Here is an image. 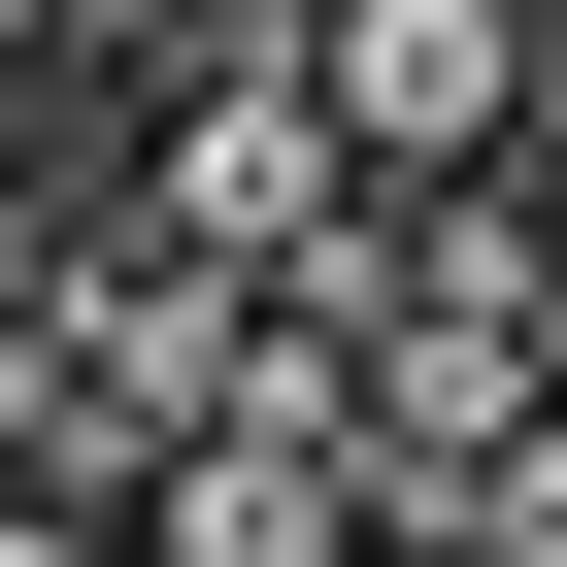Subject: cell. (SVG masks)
<instances>
[{
  "label": "cell",
  "instance_id": "1",
  "mask_svg": "<svg viewBox=\"0 0 567 567\" xmlns=\"http://www.w3.org/2000/svg\"><path fill=\"white\" fill-rule=\"evenodd\" d=\"M101 200H134L167 267H267V301H334V267L401 234V167L334 134V68H301V34H267V68H200V101H134V134H101Z\"/></svg>",
  "mask_w": 567,
  "mask_h": 567
},
{
  "label": "cell",
  "instance_id": "2",
  "mask_svg": "<svg viewBox=\"0 0 567 567\" xmlns=\"http://www.w3.org/2000/svg\"><path fill=\"white\" fill-rule=\"evenodd\" d=\"M301 68H334V134H368L401 200H501V167L567 134V34H534V0H301Z\"/></svg>",
  "mask_w": 567,
  "mask_h": 567
},
{
  "label": "cell",
  "instance_id": "3",
  "mask_svg": "<svg viewBox=\"0 0 567 567\" xmlns=\"http://www.w3.org/2000/svg\"><path fill=\"white\" fill-rule=\"evenodd\" d=\"M0 567H134V501H0Z\"/></svg>",
  "mask_w": 567,
  "mask_h": 567
},
{
  "label": "cell",
  "instance_id": "4",
  "mask_svg": "<svg viewBox=\"0 0 567 567\" xmlns=\"http://www.w3.org/2000/svg\"><path fill=\"white\" fill-rule=\"evenodd\" d=\"M534 234H567V134H534Z\"/></svg>",
  "mask_w": 567,
  "mask_h": 567
},
{
  "label": "cell",
  "instance_id": "5",
  "mask_svg": "<svg viewBox=\"0 0 567 567\" xmlns=\"http://www.w3.org/2000/svg\"><path fill=\"white\" fill-rule=\"evenodd\" d=\"M534 34H567V0H534Z\"/></svg>",
  "mask_w": 567,
  "mask_h": 567
}]
</instances>
